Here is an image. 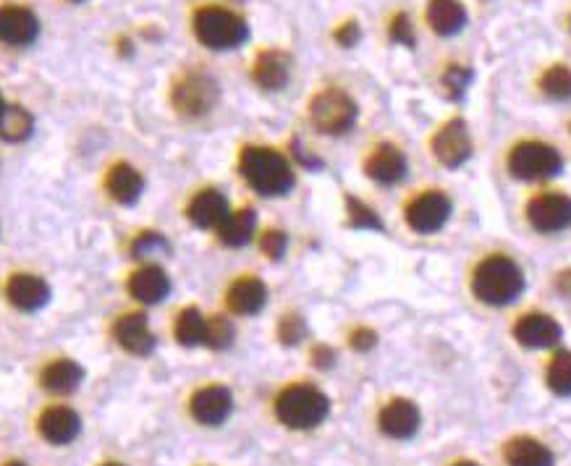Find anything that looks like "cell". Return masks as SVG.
I'll list each match as a JSON object with an SVG mask.
<instances>
[{
    "label": "cell",
    "mask_w": 571,
    "mask_h": 466,
    "mask_svg": "<svg viewBox=\"0 0 571 466\" xmlns=\"http://www.w3.org/2000/svg\"><path fill=\"white\" fill-rule=\"evenodd\" d=\"M472 291L490 307H506L524 291V273L506 254H490L472 273Z\"/></svg>",
    "instance_id": "cell-1"
},
{
    "label": "cell",
    "mask_w": 571,
    "mask_h": 466,
    "mask_svg": "<svg viewBox=\"0 0 571 466\" xmlns=\"http://www.w3.org/2000/svg\"><path fill=\"white\" fill-rule=\"evenodd\" d=\"M239 171L262 197H281L294 186L289 160L273 147H244L239 155Z\"/></svg>",
    "instance_id": "cell-2"
},
{
    "label": "cell",
    "mask_w": 571,
    "mask_h": 466,
    "mask_svg": "<svg viewBox=\"0 0 571 466\" xmlns=\"http://www.w3.org/2000/svg\"><path fill=\"white\" fill-rule=\"evenodd\" d=\"M194 35L205 48L234 50L249 37V24L236 11L221 6H205L194 14Z\"/></svg>",
    "instance_id": "cell-3"
},
{
    "label": "cell",
    "mask_w": 571,
    "mask_h": 466,
    "mask_svg": "<svg viewBox=\"0 0 571 466\" xmlns=\"http://www.w3.org/2000/svg\"><path fill=\"white\" fill-rule=\"evenodd\" d=\"M331 412V401L315 385H291L278 396L276 414L291 430H312Z\"/></svg>",
    "instance_id": "cell-4"
},
{
    "label": "cell",
    "mask_w": 571,
    "mask_h": 466,
    "mask_svg": "<svg viewBox=\"0 0 571 466\" xmlns=\"http://www.w3.org/2000/svg\"><path fill=\"white\" fill-rule=\"evenodd\" d=\"M564 168V158L556 147L545 142H519L509 152V173L522 181H545L558 176Z\"/></svg>",
    "instance_id": "cell-5"
},
{
    "label": "cell",
    "mask_w": 571,
    "mask_h": 466,
    "mask_svg": "<svg viewBox=\"0 0 571 466\" xmlns=\"http://www.w3.org/2000/svg\"><path fill=\"white\" fill-rule=\"evenodd\" d=\"M359 108L344 90H323L310 100V121L320 134H344L357 124Z\"/></svg>",
    "instance_id": "cell-6"
},
{
    "label": "cell",
    "mask_w": 571,
    "mask_h": 466,
    "mask_svg": "<svg viewBox=\"0 0 571 466\" xmlns=\"http://www.w3.org/2000/svg\"><path fill=\"white\" fill-rule=\"evenodd\" d=\"M218 97H221L218 82L202 71H189V74L181 76L179 82L173 84L171 92L173 108L186 118L207 116L218 105Z\"/></svg>",
    "instance_id": "cell-7"
},
{
    "label": "cell",
    "mask_w": 571,
    "mask_h": 466,
    "mask_svg": "<svg viewBox=\"0 0 571 466\" xmlns=\"http://www.w3.org/2000/svg\"><path fill=\"white\" fill-rule=\"evenodd\" d=\"M404 218L417 233L441 231L451 218V199L438 189H427L409 199V205L404 207Z\"/></svg>",
    "instance_id": "cell-8"
},
{
    "label": "cell",
    "mask_w": 571,
    "mask_h": 466,
    "mask_svg": "<svg viewBox=\"0 0 571 466\" xmlns=\"http://www.w3.org/2000/svg\"><path fill=\"white\" fill-rule=\"evenodd\" d=\"M527 220L540 233H558L571 226V197L561 192H545L530 199Z\"/></svg>",
    "instance_id": "cell-9"
},
{
    "label": "cell",
    "mask_w": 571,
    "mask_h": 466,
    "mask_svg": "<svg viewBox=\"0 0 571 466\" xmlns=\"http://www.w3.org/2000/svg\"><path fill=\"white\" fill-rule=\"evenodd\" d=\"M433 155L438 163L446 168H459L472 155V139H469V129L461 118H451L438 129L433 137Z\"/></svg>",
    "instance_id": "cell-10"
},
{
    "label": "cell",
    "mask_w": 571,
    "mask_h": 466,
    "mask_svg": "<svg viewBox=\"0 0 571 466\" xmlns=\"http://www.w3.org/2000/svg\"><path fill=\"white\" fill-rule=\"evenodd\" d=\"M40 35V19L24 6H0V42L11 48L32 45Z\"/></svg>",
    "instance_id": "cell-11"
},
{
    "label": "cell",
    "mask_w": 571,
    "mask_h": 466,
    "mask_svg": "<svg viewBox=\"0 0 571 466\" xmlns=\"http://www.w3.org/2000/svg\"><path fill=\"white\" fill-rule=\"evenodd\" d=\"M561 336H564L561 325L551 315H543V312L522 315L514 325V338L527 349H551L561 341Z\"/></svg>",
    "instance_id": "cell-12"
},
{
    "label": "cell",
    "mask_w": 571,
    "mask_h": 466,
    "mask_svg": "<svg viewBox=\"0 0 571 466\" xmlns=\"http://www.w3.org/2000/svg\"><path fill=\"white\" fill-rule=\"evenodd\" d=\"M189 409H192V417L200 425H223L231 409H234V396L223 385H207V388L194 393Z\"/></svg>",
    "instance_id": "cell-13"
},
{
    "label": "cell",
    "mask_w": 571,
    "mask_h": 466,
    "mask_svg": "<svg viewBox=\"0 0 571 466\" xmlns=\"http://www.w3.org/2000/svg\"><path fill=\"white\" fill-rule=\"evenodd\" d=\"M420 409L409 398H393L391 404L383 406L378 422L380 430L393 440H409L420 430Z\"/></svg>",
    "instance_id": "cell-14"
},
{
    "label": "cell",
    "mask_w": 571,
    "mask_h": 466,
    "mask_svg": "<svg viewBox=\"0 0 571 466\" xmlns=\"http://www.w3.org/2000/svg\"><path fill=\"white\" fill-rule=\"evenodd\" d=\"M8 302L21 312H35L50 299V286L32 273H16L6 283Z\"/></svg>",
    "instance_id": "cell-15"
},
{
    "label": "cell",
    "mask_w": 571,
    "mask_h": 466,
    "mask_svg": "<svg viewBox=\"0 0 571 466\" xmlns=\"http://www.w3.org/2000/svg\"><path fill=\"white\" fill-rule=\"evenodd\" d=\"M365 171L378 184H399L406 176V158L396 144H378L367 155Z\"/></svg>",
    "instance_id": "cell-16"
},
{
    "label": "cell",
    "mask_w": 571,
    "mask_h": 466,
    "mask_svg": "<svg viewBox=\"0 0 571 466\" xmlns=\"http://www.w3.org/2000/svg\"><path fill=\"white\" fill-rule=\"evenodd\" d=\"M252 79L262 90H283L291 79V55L283 50H262L252 66Z\"/></svg>",
    "instance_id": "cell-17"
},
{
    "label": "cell",
    "mask_w": 571,
    "mask_h": 466,
    "mask_svg": "<svg viewBox=\"0 0 571 466\" xmlns=\"http://www.w3.org/2000/svg\"><path fill=\"white\" fill-rule=\"evenodd\" d=\"M231 207H228V199L223 197L218 189H202L200 194H194L189 207H186V215L192 220L197 228H218L223 226V220L228 218Z\"/></svg>",
    "instance_id": "cell-18"
},
{
    "label": "cell",
    "mask_w": 571,
    "mask_h": 466,
    "mask_svg": "<svg viewBox=\"0 0 571 466\" xmlns=\"http://www.w3.org/2000/svg\"><path fill=\"white\" fill-rule=\"evenodd\" d=\"M40 432L53 446H66L82 432V419L69 406H50L40 417Z\"/></svg>",
    "instance_id": "cell-19"
},
{
    "label": "cell",
    "mask_w": 571,
    "mask_h": 466,
    "mask_svg": "<svg viewBox=\"0 0 571 466\" xmlns=\"http://www.w3.org/2000/svg\"><path fill=\"white\" fill-rule=\"evenodd\" d=\"M113 336H116L118 346L129 351V354L145 357L155 349V336H152L145 315H124L113 325Z\"/></svg>",
    "instance_id": "cell-20"
},
{
    "label": "cell",
    "mask_w": 571,
    "mask_h": 466,
    "mask_svg": "<svg viewBox=\"0 0 571 466\" xmlns=\"http://www.w3.org/2000/svg\"><path fill=\"white\" fill-rule=\"evenodd\" d=\"M265 302H268V291H265V283L255 275H244L234 281L226 294V304L234 315H257Z\"/></svg>",
    "instance_id": "cell-21"
},
{
    "label": "cell",
    "mask_w": 571,
    "mask_h": 466,
    "mask_svg": "<svg viewBox=\"0 0 571 466\" xmlns=\"http://www.w3.org/2000/svg\"><path fill=\"white\" fill-rule=\"evenodd\" d=\"M171 291V281H168L166 270L160 265H145L137 273H131L129 278V294L142 304H158L163 302Z\"/></svg>",
    "instance_id": "cell-22"
},
{
    "label": "cell",
    "mask_w": 571,
    "mask_h": 466,
    "mask_svg": "<svg viewBox=\"0 0 571 466\" xmlns=\"http://www.w3.org/2000/svg\"><path fill=\"white\" fill-rule=\"evenodd\" d=\"M427 24L435 35L454 37L467 27V8L461 0H430L427 3Z\"/></svg>",
    "instance_id": "cell-23"
},
{
    "label": "cell",
    "mask_w": 571,
    "mask_h": 466,
    "mask_svg": "<svg viewBox=\"0 0 571 466\" xmlns=\"http://www.w3.org/2000/svg\"><path fill=\"white\" fill-rule=\"evenodd\" d=\"M142 186H145L142 173L129 163H116L111 171H108V179H105V189H108V194H111L116 202H121V205L137 202L139 194H142Z\"/></svg>",
    "instance_id": "cell-24"
},
{
    "label": "cell",
    "mask_w": 571,
    "mask_h": 466,
    "mask_svg": "<svg viewBox=\"0 0 571 466\" xmlns=\"http://www.w3.org/2000/svg\"><path fill=\"white\" fill-rule=\"evenodd\" d=\"M506 464L509 466H553L551 448H545L540 440L535 438H514L503 448Z\"/></svg>",
    "instance_id": "cell-25"
},
{
    "label": "cell",
    "mask_w": 571,
    "mask_h": 466,
    "mask_svg": "<svg viewBox=\"0 0 571 466\" xmlns=\"http://www.w3.org/2000/svg\"><path fill=\"white\" fill-rule=\"evenodd\" d=\"M84 380V370L79 367L76 362L71 359H56L53 364L45 367L42 372V385L48 388L50 393H56V396H69L74 393Z\"/></svg>",
    "instance_id": "cell-26"
},
{
    "label": "cell",
    "mask_w": 571,
    "mask_h": 466,
    "mask_svg": "<svg viewBox=\"0 0 571 466\" xmlns=\"http://www.w3.org/2000/svg\"><path fill=\"white\" fill-rule=\"evenodd\" d=\"M257 228V215L252 207H241V210H231L228 218L223 220V226L218 228V236L226 247H244L252 241Z\"/></svg>",
    "instance_id": "cell-27"
},
{
    "label": "cell",
    "mask_w": 571,
    "mask_h": 466,
    "mask_svg": "<svg viewBox=\"0 0 571 466\" xmlns=\"http://www.w3.org/2000/svg\"><path fill=\"white\" fill-rule=\"evenodd\" d=\"M32 131H35L32 113L21 105H8L3 118H0V137L6 142H24V139L32 137Z\"/></svg>",
    "instance_id": "cell-28"
},
{
    "label": "cell",
    "mask_w": 571,
    "mask_h": 466,
    "mask_svg": "<svg viewBox=\"0 0 571 466\" xmlns=\"http://www.w3.org/2000/svg\"><path fill=\"white\" fill-rule=\"evenodd\" d=\"M205 330L207 317L197 307H186L176 317V338H179L181 346H200V343H205Z\"/></svg>",
    "instance_id": "cell-29"
},
{
    "label": "cell",
    "mask_w": 571,
    "mask_h": 466,
    "mask_svg": "<svg viewBox=\"0 0 571 466\" xmlns=\"http://www.w3.org/2000/svg\"><path fill=\"white\" fill-rule=\"evenodd\" d=\"M545 380L556 396H571V351H558L548 364Z\"/></svg>",
    "instance_id": "cell-30"
},
{
    "label": "cell",
    "mask_w": 571,
    "mask_h": 466,
    "mask_svg": "<svg viewBox=\"0 0 571 466\" xmlns=\"http://www.w3.org/2000/svg\"><path fill=\"white\" fill-rule=\"evenodd\" d=\"M540 90H543L545 97L558 100V103L571 100V69H566V66H551V69L540 76Z\"/></svg>",
    "instance_id": "cell-31"
},
{
    "label": "cell",
    "mask_w": 571,
    "mask_h": 466,
    "mask_svg": "<svg viewBox=\"0 0 571 466\" xmlns=\"http://www.w3.org/2000/svg\"><path fill=\"white\" fill-rule=\"evenodd\" d=\"M346 213H349V226L362 228V231H383V220L370 205H365L362 199L349 197L346 199Z\"/></svg>",
    "instance_id": "cell-32"
},
{
    "label": "cell",
    "mask_w": 571,
    "mask_h": 466,
    "mask_svg": "<svg viewBox=\"0 0 571 466\" xmlns=\"http://www.w3.org/2000/svg\"><path fill=\"white\" fill-rule=\"evenodd\" d=\"M469 82H472V71H469L467 66H459V63L448 66L441 74L443 95H446L448 100H461V97L467 95Z\"/></svg>",
    "instance_id": "cell-33"
},
{
    "label": "cell",
    "mask_w": 571,
    "mask_h": 466,
    "mask_svg": "<svg viewBox=\"0 0 571 466\" xmlns=\"http://www.w3.org/2000/svg\"><path fill=\"white\" fill-rule=\"evenodd\" d=\"M205 343L210 349H228L234 343V325L223 315H215L207 320Z\"/></svg>",
    "instance_id": "cell-34"
},
{
    "label": "cell",
    "mask_w": 571,
    "mask_h": 466,
    "mask_svg": "<svg viewBox=\"0 0 571 466\" xmlns=\"http://www.w3.org/2000/svg\"><path fill=\"white\" fill-rule=\"evenodd\" d=\"M168 252V241L155 231L142 233L134 244H131V254L137 260H145V257H155V254H166Z\"/></svg>",
    "instance_id": "cell-35"
},
{
    "label": "cell",
    "mask_w": 571,
    "mask_h": 466,
    "mask_svg": "<svg viewBox=\"0 0 571 466\" xmlns=\"http://www.w3.org/2000/svg\"><path fill=\"white\" fill-rule=\"evenodd\" d=\"M307 336V325L299 315H286L278 325V338H281L286 346H296V343L302 341Z\"/></svg>",
    "instance_id": "cell-36"
},
{
    "label": "cell",
    "mask_w": 571,
    "mask_h": 466,
    "mask_svg": "<svg viewBox=\"0 0 571 466\" xmlns=\"http://www.w3.org/2000/svg\"><path fill=\"white\" fill-rule=\"evenodd\" d=\"M286 244H289L286 233L276 231V228H270V231H265L260 236L262 254H265V257H270V260H281L283 252H286Z\"/></svg>",
    "instance_id": "cell-37"
},
{
    "label": "cell",
    "mask_w": 571,
    "mask_h": 466,
    "mask_svg": "<svg viewBox=\"0 0 571 466\" xmlns=\"http://www.w3.org/2000/svg\"><path fill=\"white\" fill-rule=\"evenodd\" d=\"M391 40L399 42V45H406V48H414V27L409 16L406 14H396L391 21Z\"/></svg>",
    "instance_id": "cell-38"
},
{
    "label": "cell",
    "mask_w": 571,
    "mask_h": 466,
    "mask_svg": "<svg viewBox=\"0 0 571 466\" xmlns=\"http://www.w3.org/2000/svg\"><path fill=\"white\" fill-rule=\"evenodd\" d=\"M359 37H362V29H359L357 21H346V24H341V27L336 29V42L341 48H354Z\"/></svg>",
    "instance_id": "cell-39"
},
{
    "label": "cell",
    "mask_w": 571,
    "mask_h": 466,
    "mask_svg": "<svg viewBox=\"0 0 571 466\" xmlns=\"http://www.w3.org/2000/svg\"><path fill=\"white\" fill-rule=\"evenodd\" d=\"M349 343L354 351H370V349H375L378 336H375V330H370V328H357L354 333H351Z\"/></svg>",
    "instance_id": "cell-40"
},
{
    "label": "cell",
    "mask_w": 571,
    "mask_h": 466,
    "mask_svg": "<svg viewBox=\"0 0 571 466\" xmlns=\"http://www.w3.org/2000/svg\"><path fill=\"white\" fill-rule=\"evenodd\" d=\"M333 362H336V351L333 349H328V346H315V349H312V364H315V367L328 370V367H333Z\"/></svg>",
    "instance_id": "cell-41"
},
{
    "label": "cell",
    "mask_w": 571,
    "mask_h": 466,
    "mask_svg": "<svg viewBox=\"0 0 571 466\" xmlns=\"http://www.w3.org/2000/svg\"><path fill=\"white\" fill-rule=\"evenodd\" d=\"M556 288L561 291L564 296H569L571 299V268L569 270H561V273L556 275Z\"/></svg>",
    "instance_id": "cell-42"
},
{
    "label": "cell",
    "mask_w": 571,
    "mask_h": 466,
    "mask_svg": "<svg viewBox=\"0 0 571 466\" xmlns=\"http://www.w3.org/2000/svg\"><path fill=\"white\" fill-rule=\"evenodd\" d=\"M6 108H8L6 100H3V95H0V118H3V113H6Z\"/></svg>",
    "instance_id": "cell-43"
},
{
    "label": "cell",
    "mask_w": 571,
    "mask_h": 466,
    "mask_svg": "<svg viewBox=\"0 0 571 466\" xmlns=\"http://www.w3.org/2000/svg\"><path fill=\"white\" fill-rule=\"evenodd\" d=\"M454 466H480V464H475V461H456Z\"/></svg>",
    "instance_id": "cell-44"
},
{
    "label": "cell",
    "mask_w": 571,
    "mask_h": 466,
    "mask_svg": "<svg viewBox=\"0 0 571 466\" xmlns=\"http://www.w3.org/2000/svg\"><path fill=\"white\" fill-rule=\"evenodd\" d=\"M8 466H27V464H21V461H11V464Z\"/></svg>",
    "instance_id": "cell-45"
},
{
    "label": "cell",
    "mask_w": 571,
    "mask_h": 466,
    "mask_svg": "<svg viewBox=\"0 0 571 466\" xmlns=\"http://www.w3.org/2000/svg\"><path fill=\"white\" fill-rule=\"evenodd\" d=\"M103 466H121V464H103Z\"/></svg>",
    "instance_id": "cell-46"
},
{
    "label": "cell",
    "mask_w": 571,
    "mask_h": 466,
    "mask_svg": "<svg viewBox=\"0 0 571 466\" xmlns=\"http://www.w3.org/2000/svg\"><path fill=\"white\" fill-rule=\"evenodd\" d=\"M76 3H82V0H76Z\"/></svg>",
    "instance_id": "cell-47"
}]
</instances>
